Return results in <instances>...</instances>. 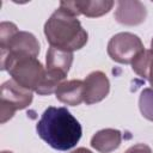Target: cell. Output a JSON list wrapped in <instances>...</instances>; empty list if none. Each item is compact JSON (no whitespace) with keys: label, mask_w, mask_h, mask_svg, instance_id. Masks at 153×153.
<instances>
[{"label":"cell","mask_w":153,"mask_h":153,"mask_svg":"<svg viewBox=\"0 0 153 153\" xmlns=\"http://www.w3.org/2000/svg\"><path fill=\"white\" fill-rule=\"evenodd\" d=\"M147 16L146 7L140 1H118L115 11V19L123 25H139L145 22Z\"/></svg>","instance_id":"9c48e42d"},{"label":"cell","mask_w":153,"mask_h":153,"mask_svg":"<svg viewBox=\"0 0 153 153\" xmlns=\"http://www.w3.org/2000/svg\"><path fill=\"white\" fill-rule=\"evenodd\" d=\"M114 6V1L111 0H81V1H61L60 7L68 11L74 16L84 14L90 18L100 17L108 13Z\"/></svg>","instance_id":"ba28073f"},{"label":"cell","mask_w":153,"mask_h":153,"mask_svg":"<svg viewBox=\"0 0 153 153\" xmlns=\"http://www.w3.org/2000/svg\"><path fill=\"white\" fill-rule=\"evenodd\" d=\"M1 153H12V152H10V151H2Z\"/></svg>","instance_id":"e0dca14e"},{"label":"cell","mask_w":153,"mask_h":153,"mask_svg":"<svg viewBox=\"0 0 153 153\" xmlns=\"http://www.w3.org/2000/svg\"><path fill=\"white\" fill-rule=\"evenodd\" d=\"M110 91V82L105 73L94 71L84 80V102L87 105L103 100Z\"/></svg>","instance_id":"52a82bcc"},{"label":"cell","mask_w":153,"mask_h":153,"mask_svg":"<svg viewBox=\"0 0 153 153\" xmlns=\"http://www.w3.org/2000/svg\"><path fill=\"white\" fill-rule=\"evenodd\" d=\"M124 153H152V149L146 143H136L130 146Z\"/></svg>","instance_id":"5bb4252c"},{"label":"cell","mask_w":153,"mask_h":153,"mask_svg":"<svg viewBox=\"0 0 153 153\" xmlns=\"http://www.w3.org/2000/svg\"><path fill=\"white\" fill-rule=\"evenodd\" d=\"M44 35L50 47L74 51L87 43V32L76 16L59 7L45 22Z\"/></svg>","instance_id":"7a4b0ae2"},{"label":"cell","mask_w":153,"mask_h":153,"mask_svg":"<svg viewBox=\"0 0 153 153\" xmlns=\"http://www.w3.org/2000/svg\"><path fill=\"white\" fill-rule=\"evenodd\" d=\"M0 66L17 84L30 91L37 92L45 80L47 71L33 56H6L1 59Z\"/></svg>","instance_id":"3957f363"},{"label":"cell","mask_w":153,"mask_h":153,"mask_svg":"<svg viewBox=\"0 0 153 153\" xmlns=\"http://www.w3.org/2000/svg\"><path fill=\"white\" fill-rule=\"evenodd\" d=\"M71 153H92V152H91L90 149L85 148V147H79V148H76L75 151L71 152Z\"/></svg>","instance_id":"9a60e30c"},{"label":"cell","mask_w":153,"mask_h":153,"mask_svg":"<svg viewBox=\"0 0 153 153\" xmlns=\"http://www.w3.org/2000/svg\"><path fill=\"white\" fill-rule=\"evenodd\" d=\"M145 50L139 36L131 32H120L112 36L108 43L109 56L123 65L131 63L137 55Z\"/></svg>","instance_id":"8992f818"},{"label":"cell","mask_w":153,"mask_h":153,"mask_svg":"<svg viewBox=\"0 0 153 153\" xmlns=\"http://www.w3.org/2000/svg\"><path fill=\"white\" fill-rule=\"evenodd\" d=\"M133 71L141 78L147 79L153 88V50H143L131 62Z\"/></svg>","instance_id":"7c38bea8"},{"label":"cell","mask_w":153,"mask_h":153,"mask_svg":"<svg viewBox=\"0 0 153 153\" xmlns=\"http://www.w3.org/2000/svg\"><path fill=\"white\" fill-rule=\"evenodd\" d=\"M39 54L37 38L27 31H18L16 24L2 22L0 24V57L33 56Z\"/></svg>","instance_id":"277c9868"},{"label":"cell","mask_w":153,"mask_h":153,"mask_svg":"<svg viewBox=\"0 0 153 153\" xmlns=\"http://www.w3.org/2000/svg\"><path fill=\"white\" fill-rule=\"evenodd\" d=\"M55 94L61 103L76 106L84 102V81L79 79L63 81L55 91Z\"/></svg>","instance_id":"30bf717a"},{"label":"cell","mask_w":153,"mask_h":153,"mask_svg":"<svg viewBox=\"0 0 153 153\" xmlns=\"http://www.w3.org/2000/svg\"><path fill=\"white\" fill-rule=\"evenodd\" d=\"M151 50H153V38H152V41H151Z\"/></svg>","instance_id":"2e32d148"},{"label":"cell","mask_w":153,"mask_h":153,"mask_svg":"<svg viewBox=\"0 0 153 153\" xmlns=\"http://www.w3.org/2000/svg\"><path fill=\"white\" fill-rule=\"evenodd\" d=\"M36 130L43 141L57 151L73 148L82 134L79 121L63 106L45 109L36 126Z\"/></svg>","instance_id":"6da1fadb"},{"label":"cell","mask_w":153,"mask_h":153,"mask_svg":"<svg viewBox=\"0 0 153 153\" xmlns=\"http://www.w3.org/2000/svg\"><path fill=\"white\" fill-rule=\"evenodd\" d=\"M32 97V91L20 86L13 79L5 81L0 92V122L5 123L13 117L17 110L29 106Z\"/></svg>","instance_id":"5b68a950"},{"label":"cell","mask_w":153,"mask_h":153,"mask_svg":"<svg viewBox=\"0 0 153 153\" xmlns=\"http://www.w3.org/2000/svg\"><path fill=\"white\" fill-rule=\"evenodd\" d=\"M139 108L145 118L153 122V88H143L139 98Z\"/></svg>","instance_id":"4fadbf2b"},{"label":"cell","mask_w":153,"mask_h":153,"mask_svg":"<svg viewBox=\"0 0 153 153\" xmlns=\"http://www.w3.org/2000/svg\"><path fill=\"white\" fill-rule=\"evenodd\" d=\"M122 134L117 129L106 128L97 131L91 139V146L100 153H110L120 147Z\"/></svg>","instance_id":"8fae6325"}]
</instances>
